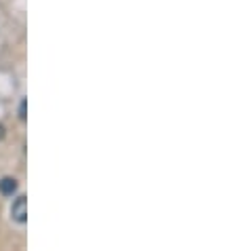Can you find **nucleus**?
<instances>
[{
  "mask_svg": "<svg viewBox=\"0 0 236 251\" xmlns=\"http://www.w3.org/2000/svg\"><path fill=\"white\" fill-rule=\"evenodd\" d=\"M25 116H27V101L22 100V103H19V118H24L25 121Z\"/></svg>",
  "mask_w": 236,
  "mask_h": 251,
  "instance_id": "obj_3",
  "label": "nucleus"
},
{
  "mask_svg": "<svg viewBox=\"0 0 236 251\" xmlns=\"http://www.w3.org/2000/svg\"><path fill=\"white\" fill-rule=\"evenodd\" d=\"M6 135V129H4V125H0V139H4Z\"/></svg>",
  "mask_w": 236,
  "mask_h": 251,
  "instance_id": "obj_4",
  "label": "nucleus"
},
{
  "mask_svg": "<svg viewBox=\"0 0 236 251\" xmlns=\"http://www.w3.org/2000/svg\"><path fill=\"white\" fill-rule=\"evenodd\" d=\"M17 179L15 177H2L0 179V194L2 197H13L17 192Z\"/></svg>",
  "mask_w": 236,
  "mask_h": 251,
  "instance_id": "obj_2",
  "label": "nucleus"
},
{
  "mask_svg": "<svg viewBox=\"0 0 236 251\" xmlns=\"http://www.w3.org/2000/svg\"><path fill=\"white\" fill-rule=\"evenodd\" d=\"M11 220L17 222V224H25L27 222V199L24 197H17L15 203L11 205Z\"/></svg>",
  "mask_w": 236,
  "mask_h": 251,
  "instance_id": "obj_1",
  "label": "nucleus"
}]
</instances>
